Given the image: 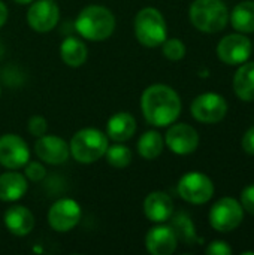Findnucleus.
Here are the masks:
<instances>
[{"mask_svg":"<svg viewBox=\"0 0 254 255\" xmlns=\"http://www.w3.org/2000/svg\"><path fill=\"white\" fill-rule=\"evenodd\" d=\"M181 108L178 93L165 84L150 85L141 96L142 115L148 124L156 127L174 124L181 114Z\"/></svg>","mask_w":254,"mask_h":255,"instance_id":"obj_1","label":"nucleus"},{"mask_svg":"<svg viewBox=\"0 0 254 255\" xmlns=\"http://www.w3.org/2000/svg\"><path fill=\"white\" fill-rule=\"evenodd\" d=\"M75 28L81 37L91 42H102L114 33L115 16L105 6L90 4L84 7L76 16Z\"/></svg>","mask_w":254,"mask_h":255,"instance_id":"obj_2","label":"nucleus"},{"mask_svg":"<svg viewBox=\"0 0 254 255\" xmlns=\"http://www.w3.org/2000/svg\"><path fill=\"white\" fill-rule=\"evenodd\" d=\"M189 15L192 24L204 33H219L229 22V10L223 0H195Z\"/></svg>","mask_w":254,"mask_h":255,"instance_id":"obj_3","label":"nucleus"},{"mask_svg":"<svg viewBox=\"0 0 254 255\" xmlns=\"http://www.w3.org/2000/svg\"><path fill=\"white\" fill-rule=\"evenodd\" d=\"M108 136L97 128H82L76 131L69 143L70 154L81 164H91L102 157L108 149Z\"/></svg>","mask_w":254,"mask_h":255,"instance_id":"obj_4","label":"nucleus"},{"mask_svg":"<svg viewBox=\"0 0 254 255\" xmlns=\"http://www.w3.org/2000/svg\"><path fill=\"white\" fill-rule=\"evenodd\" d=\"M135 36L147 48L160 46L168 39V25L160 10L144 7L135 16Z\"/></svg>","mask_w":254,"mask_h":255,"instance_id":"obj_5","label":"nucleus"},{"mask_svg":"<svg viewBox=\"0 0 254 255\" xmlns=\"http://www.w3.org/2000/svg\"><path fill=\"white\" fill-rule=\"evenodd\" d=\"M244 220V209L241 203L232 197L217 200L210 211V224L216 232L229 233L240 227Z\"/></svg>","mask_w":254,"mask_h":255,"instance_id":"obj_6","label":"nucleus"},{"mask_svg":"<svg viewBox=\"0 0 254 255\" xmlns=\"http://www.w3.org/2000/svg\"><path fill=\"white\" fill-rule=\"evenodd\" d=\"M177 190L180 197L192 205H204L214 196L213 181L201 172L186 173L180 179Z\"/></svg>","mask_w":254,"mask_h":255,"instance_id":"obj_7","label":"nucleus"},{"mask_svg":"<svg viewBox=\"0 0 254 255\" xmlns=\"http://www.w3.org/2000/svg\"><path fill=\"white\" fill-rule=\"evenodd\" d=\"M190 112L193 118L199 123L217 124L228 114V102L223 96L217 93H205L193 100Z\"/></svg>","mask_w":254,"mask_h":255,"instance_id":"obj_8","label":"nucleus"},{"mask_svg":"<svg viewBox=\"0 0 254 255\" xmlns=\"http://www.w3.org/2000/svg\"><path fill=\"white\" fill-rule=\"evenodd\" d=\"M82 211L73 199H60L48 211V224L58 233L70 232L81 221Z\"/></svg>","mask_w":254,"mask_h":255,"instance_id":"obj_9","label":"nucleus"},{"mask_svg":"<svg viewBox=\"0 0 254 255\" xmlns=\"http://www.w3.org/2000/svg\"><path fill=\"white\" fill-rule=\"evenodd\" d=\"M253 45L244 33H232L225 36L217 45V55L220 61L228 66L246 63L252 55Z\"/></svg>","mask_w":254,"mask_h":255,"instance_id":"obj_10","label":"nucleus"},{"mask_svg":"<svg viewBox=\"0 0 254 255\" xmlns=\"http://www.w3.org/2000/svg\"><path fill=\"white\" fill-rule=\"evenodd\" d=\"M30 160V151L25 140L18 134L0 136V164L6 169L16 170L27 164Z\"/></svg>","mask_w":254,"mask_h":255,"instance_id":"obj_11","label":"nucleus"},{"mask_svg":"<svg viewBox=\"0 0 254 255\" xmlns=\"http://www.w3.org/2000/svg\"><path fill=\"white\" fill-rule=\"evenodd\" d=\"M60 19V9L55 0H36L27 12L28 25L37 33L51 31Z\"/></svg>","mask_w":254,"mask_h":255,"instance_id":"obj_12","label":"nucleus"},{"mask_svg":"<svg viewBox=\"0 0 254 255\" xmlns=\"http://www.w3.org/2000/svg\"><path fill=\"white\" fill-rule=\"evenodd\" d=\"M165 143L168 148L178 155H189L195 152L199 146V134L196 128L189 124L180 123L169 127L165 136Z\"/></svg>","mask_w":254,"mask_h":255,"instance_id":"obj_13","label":"nucleus"},{"mask_svg":"<svg viewBox=\"0 0 254 255\" xmlns=\"http://www.w3.org/2000/svg\"><path fill=\"white\" fill-rule=\"evenodd\" d=\"M34 152L42 161L52 166L66 163L70 155L69 145L61 137L54 134H43L37 137L34 143Z\"/></svg>","mask_w":254,"mask_h":255,"instance_id":"obj_14","label":"nucleus"},{"mask_svg":"<svg viewBox=\"0 0 254 255\" xmlns=\"http://www.w3.org/2000/svg\"><path fill=\"white\" fill-rule=\"evenodd\" d=\"M145 247L150 254L171 255L178 247V239L171 226H157L147 233Z\"/></svg>","mask_w":254,"mask_h":255,"instance_id":"obj_15","label":"nucleus"},{"mask_svg":"<svg viewBox=\"0 0 254 255\" xmlns=\"http://www.w3.org/2000/svg\"><path fill=\"white\" fill-rule=\"evenodd\" d=\"M144 214L153 223H165L174 215V202L163 191H153L144 200Z\"/></svg>","mask_w":254,"mask_h":255,"instance_id":"obj_16","label":"nucleus"},{"mask_svg":"<svg viewBox=\"0 0 254 255\" xmlns=\"http://www.w3.org/2000/svg\"><path fill=\"white\" fill-rule=\"evenodd\" d=\"M4 226L13 236H27L34 227L33 214L24 206H12L4 212Z\"/></svg>","mask_w":254,"mask_h":255,"instance_id":"obj_17","label":"nucleus"},{"mask_svg":"<svg viewBox=\"0 0 254 255\" xmlns=\"http://www.w3.org/2000/svg\"><path fill=\"white\" fill-rule=\"evenodd\" d=\"M136 131V121L129 112H117L108 120L106 136L114 142H126Z\"/></svg>","mask_w":254,"mask_h":255,"instance_id":"obj_18","label":"nucleus"},{"mask_svg":"<svg viewBox=\"0 0 254 255\" xmlns=\"http://www.w3.org/2000/svg\"><path fill=\"white\" fill-rule=\"evenodd\" d=\"M27 191L25 176L19 172H6L0 175V200L16 202Z\"/></svg>","mask_w":254,"mask_h":255,"instance_id":"obj_19","label":"nucleus"},{"mask_svg":"<svg viewBox=\"0 0 254 255\" xmlns=\"http://www.w3.org/2000/svg\"><path fill=\"white\" fill-rule=\"evenodd\" d=\"M234 91L243 102H254V61L240 66L234 76Z\"/></svg>","mask_w":254,"mask_h":255,"instance_id":"obj_20","label":"nucleus"},{"mask_svg":"<svg viewBox=\"0 0 254 255\" xmlns=\"http://www.w3.org/2000/svg\"><path fill=\"white\" fill-rule=\"evenodd\" d=\"M60 57L69 67H79L87 61L88 49L78 37H67L60 45Z\"/></svg>","mask_w":254,"mask_h":255,"instance_id":"obj_21","label":"nucleus"},{"mask_svg":"<svg viewBox=\"0 0 254 255\" xmlns=\"http://www.w3.org/2000/svg\"><path fill=\"white\" fill-rule=\"evenodd\" d=\"M231 24L240 33H253L254 31V1L244 0L238 3L229 13Z\"/></svg>","mask_w":254,"mask_h":255,"instance_id":"obj_22","label":"nucleus"},{"mask_svg":"<svg viewBox=\"0 0 254 255\" xmlns=\"http://www.w3.org/2000/svg\"><path fill=\"white\" fill-rule=\"evenodd\" d=\"M163 146H165V140L162 134L154 130L145 131L138 140V152L145 160L157 158L162 154Z\"/></svg>","mask_w":254,"mask_h":255,"instance_id":"obj_23","label":"nucleus"},{"mask_svg":"<svg viewBox=\"0 0 254 255\" xmlns=\"http://www.w3.org/2000/svg\"><path fill=\"white\" fill-rule=\"evenodd\" d=\"M172 218V217H171ZM171 229L174 230L178 241H183L186 245H193L198 242V236L195 232V226L190 217L184 212H178L171 223Z\"/></svg>","mask_w":254,"mask_h":255,"instance_id":"obj_24","label":"nucleus"},{"mask_svg":"<svg viewBox=\"0 0 254 255\" xmlns=\"http://www.w3.org/2000/svg\"><path fill=\"white\" fill-rule=\"evenodd\" d=\"M105 157H106V161L112 167H117V169L127 167L132 163V151L126 145H121V142H118L117 145L108 146Z\"/></svg>","mask_w":254,"mask_h":255,"instance_id":"obj_25","label":"nucleus"},{"mask_svg":"<svg viewBox=\"0 0 254 255\" xmlns=\"http://www.w3.org/2000/svg\"><path fill=\"white\" fill-rule=\"evenodd\" d=\"M162 49H163V55L171 61H178L186 55V45L183 43L181 39L177 37L166 39L162 43Z\"/></svg>","mask_w":254,"mask_h":255,"instance_id":"obj_26","label":"nucleus"},{"mask_svg":"<svg viewBox=\"0 0 254 255\" xmlns=\"http://www.w3.org/2000/svg\"><path fill=\"white\" fill-rule=\"evenodd\" d=\"M25 170H24V176L28 178L30 181L33 182H40L45 176H46V169L43 167L42 163L39 161H27V164L24 166Z\"/></svg>","mask_w":254,"mask_h":255,"instance_id":"obj_27","label":"nucleus"},{"mask_svg":"<svg viewBox=\"0 0 254 255\" xmlns=\"http://www.w3.org/2000/svg\"><path fill=\"white\" fill-rule=\"evenodd\" d=\"M28 131L31 136H36V137H40L43 134H46V130H48V124H46V120L40 115H33L30 120H28Z\"/></svg>","mask_w":254,"mask_h":255,"instance_id":"obj_28","label":"nucleus"},{"mask_svg":"<svg viewBox=\"0 0 254 255\" xmlns=\"http://www.w3.org/2000/svg\"><path fill=\"white\" fill-rule=\"evenodd\" d=\"M241 206L244 211L254 215V185H249L241 193Z\"/></svg>","mask_w":254,"mask_h":255,"instance_id":"obj_29","label":"nucleus"},{"mask_svg":"<svg viewBox=\"0 0 254 255\" xmlns=\"http://www.w3.org/2000/svg\"><path fill=\"white\" fill-rule=\"evenodd\" d=\"M205 253L208 255H231L232 248L225 241H214L207 247Z\"/></svg>","mask_w":254,"mask_h":255,"instance_id":"obj_30","label":"nucleus"},{"mask_svg":"<svg viewBox=\"0 0 254 255\" xmlns=\"http://www.w3.org/2000/svg\"><path fill=\"white\" fill-rule=\"evenodd\" d=\"M243 149L247 154L254 155V126L246 131V134L243 137Z\"/></svg>","mask_w":254,"mask_h":255,"instance_id":"obj_31","label":"nucleus"},{"mask_svg":"<svg viewBox=\"0 0 254 255\" xmlns=\"http://www.w3.org/2000/svg\"><path fill=\"white\" fill-rule=\"evenodd\" d=\"M7 15H9V10L6 7V4L0 0V28L4 25V22L7 21Z\"/></svg>","mask_w":254,"mask_h":255,"instance_id":"obj_32","label":"nucleus"},{"mask_svg":"<svg viewBox=\"0 0 254 255\" xmlns=\"http://www.w3.org/2000/svg\"><path fill=\"white\" fill-rule=\"evenodd\" d=\"M15 3H18V4H30L31 1H34V0H13Z\"/></svg>","mask_w":254,"mask_h":255,"instance_id":"obj_33","label":"nucleus"},{"mask_svg":"<svg viewBox=\"0 0 254 255\" xmlns=\"http://www.w3.org/2000/svg\"><path fill=\"white\" fill-rule=\"evenodd\" d=\"M3 54H4V46H3V43H1V40H0V58L3 57Z\"/></svg>","mask_w":254,"mask_h":255,"instance_id":"obj_34","label":"nucleus"},{"mask_svg":"<svg viewBox=\"0 0 254 255\" xmlns=\"http://www.w3.org/2000/svg\"><path fill=\"white\" fill-rule=\"evenodd\" d=\"M0 96H1V87H0Z\"/></svg>","mask_w":254,"mask_h":255,"instance_id":"obj_35","label":"nucleus"}]
</instances>
